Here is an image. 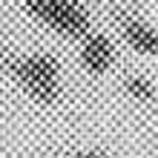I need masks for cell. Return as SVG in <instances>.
Wrapping results in <instances>:
<instances>
[{
	"label": "cell",
	"instance_id": "5",
	"mask_svg": "<svg viewBox=\"0 0 158 158\" xmlns=\"http://www.w3.org/2000/svg\"><path fill=\"white\" fill-rule=\"evenodd\" d=\"M127 92L132 98H138V101H147V104H152V101H155V86L147 78H129L127 81Z\"/></svg>",
	"mask_w": 158,
	"mask_h": 158
},
{
	"label": "cell",
	"instance_id": "4",
	"mask_svg": "<svg viewBox=\"0 0 158 158\" xmlns=\"http://www.w3.org/2000/svg\"><path fill=\"white\" fill-rule=\"evenodd\" d=\"M121 32H124L127 43L132 46L135 52L150 55V58L158 52V38H155V29L150 23L138 20V17H121Z\"/></svg>",
	"mask_w": 158,
	"mask_h": 158
},
{
	"label": "cell",
	"instance_id": "6",
	"mask_svg": "<svg viewBox=\"0 0 158 158\" xmlns=\"http://www.w3.org/2000/svg\"><path fill=\"white\" fill-rule=\"evenodd\" d=\"M72 158H106V155H98V152H83V155H72Z\"/></svg>",
	"mask_w": 158,
	"mask_h": 158
},
{
	"label": "cell",
	"instance_id": "1",
	"mask_svg": "<svg viewBox=\"0 0 158 158\" xmlns=\"http://www.w3.org/2000/svg\"><path fill=\"white\" fill-rule=\"evenodd\" d=\"M15 75L26 86V92L40 101V104H52L60 92V66L52 55H26L15 63Z\"/></svg>",
	"mask_w": 158,
	"mask_h": 158
},
{
	"label": "cell",
	"instance_id": "3",
	"mask_svg": "<svg viewBox=\"0 0 158 158\" xmlns=\"http://www.w3.org/2000/svg\"><path fill=\"white\" fill-rule=\"evenodd\" d=\"M112 60H115V49H112V43H109V38H104V35H89V38L83 40L81 63H83L86 72L101 75V72H106L112 66Z\"/></svg>",
	"mask_w": 158,
	"mask_h": 158
},
{
	"label": "cell",
	"instance_id": "2",
	"mask_svg": "<svg viewBox=\"0 0 158 158\" xmlns=\"http://www.w3.org/2000/svg\"><path fill=\"white\" fill-rule=\"evenodd\" d=\"M26 9L66 38H83L89 32V15L75 0H26Z\"/></svg>",
	"mask_w": 158,
	"mask_h": 158
}]
</instances>
